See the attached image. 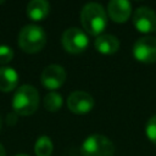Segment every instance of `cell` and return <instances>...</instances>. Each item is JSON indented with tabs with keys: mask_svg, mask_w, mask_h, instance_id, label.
I'll use <instances>...</instances> for the list:
<instances>
[{
	"mask_svg": "<svg viewBox=\"0 0 156 156\" xmlns=\"http://www.w3.org/2000/svg\"><path fill=\"white\" fill-rule=\"evenodd\" d=\"M83 28L91 35H100L107 24V15L99 2H87L80 11Z\"/></svg>",
	"mask_w": 156,
	"mask_h": 156,
	"instance_id": "obj_1",
	"label": "cell"
},
{
	"mask_svg": "<svg viewBox=\"0 0 156 156\" xmlns=\"http://www.w3.org/2000/svg\"><path fill=\"white\" fill-rule=\"evenodd\" d=\"M39 105V93L38 90L29 84H24L20 87L13 98H12V107L17 115L29 116L35 112Z\"/></svg>",
	"mask_w": 156,
	"mask_h": 156,
	"instance_id": "obj_2",
	"label": "cell"
},
{
	"mask_svg": "<svg viewBox=\"0 0 156 156\" xmlns=\"http://www.w3.org/2000/svg\"><path fill=\"white\" fill-rule=\"evenodd\" d=\"M46 43V34L40 26L27 24L18 35V45L26 52L33 54L40 51Z\"/></svg>",
	"mask_w": 156,
	"mask_h": 156,
	"instance_id": "obj_3",
	"label": "cell"
},
{
	"mask_svg": "<svg viewBox=\"0 0 156 156\" xmlns=\"http://www.w3.org/2000/svg\"><path fill=\"white\" fill-rule=\"evenodd\" d=\"M83 156H113V143L102 134H91L84 139L80 146Z\"/></svg>",
	"mask_w": 156,
	"mask_h": 156,
	"instance_id": "obj_4",
	"label": "cell"
},
{
	"mask_svg": "<svg viewBox=\"0 0 156 156\" xmlns=\"http://www.w3.org/2000/svg\"><path fill=\"white\" fill-rule=\"evenodd\" d=\"M61 41H62L65 50L72 54H78V52L84 51L89 44V39L85 32L77 27L67 28L62 34Z\"/></svg>",
	"mask_w": 156,
	"mask_h": 156,
	"instance_id": "obj_5",
	"label": "cell"
},
{
	"mask_svg": "<svg viewBox=\"0 0 156 156\" xmlns=\"http://www.w3.org/2000/svg\"><path fill=\"white\" fill-rule=\"evenodd\" d=\"M133 55L145 63L156 62V38L150 35L139 38L133 45Z\"/></svg>",
	"mask_w": 156,
	"mask_h": 156,
	"instance_id": "obj_6",
	"label": "cell"
},
{
	"mask_svg": "<svg viewBox=\"0 0 156 156\" xmlns=\"http://www.w3.org/2000/svg\"><path fill=\"white\" fill-rule=\"evenodd\" d=\"M133 24L139 32L150 33L156 29V12L149 6H139L133 12Z\"/></svg>",
	"mask_w": 156,
	"mask_h": 156,
	"instance_id": "obj_7",
	"label": "cell"
},
{
	"mask_svg": "<svg viewBox=\"0 0 156 156\" xmlns=\"http://www.w3.org/2000/svg\"><path fill=\"white\" fill-rule=\"evenodd\" d=\"M66 71L62 66L60 65H49L46 66L41 74H40V80H41V84L50 89V90H55L57 88H60L65 80H66Z\"/></svg>",
	"mask_w": 156,
	"mask_h": 156,
	"instance_id": "obj_8",
	"label": "cell"
},
{
	"mask_svg": "<svg viewBox=\"0 0 156 156\" xmlns=\"http://www.w3.org/2000/svg\"><path fill=\"white\" fill-rule=\"evenodd\" d=\"M94 98L82 90H76L67 98V106L74 113H87L94 107Z\"/></svg>",
	"mask_w": 156,
	"mask_h": 156,
	"instance_id": "obj_9",
	"label": "cell"
},
{
	"mask_svg": "<svg viewBox=\"0 0 156 156\" xmlns=\"http://www.w3.org/2000/svg\"><path fill=\"white\" fill-rule=\"evenodd\" d=\"M107 13L115 22H124L132 13V4L128 0H111L107 4Z\"/></svg>",
	"mask_w": 156,
	"mask_h": 156,
	"instance_id": "obj_10",
	"label": "cell"
},
{
	"mask_svg": "<svg viewBox=\"0 0 156 156\" xmlns=\"http://www.w3.org/2000/svg\"><path fill=\"white\" fill-rule=\"evenodd\" d=\"M94 45L98 51L102 54H113L119 48V40L113 34H100L96 37Z\"/></svg>",
	"mask_w": 156,
	"mask_h": 156,
	"instance_id": "obj_11",
	"label": "cell"
},
{
	"mask_svg": "<svg viewBox=\"0 0 156 156\" xmlns=\"http://www.w3.org/2000/svg\"><path fill=\"white\" fill-rule=\"evenodd\" d=\"M50 4L45 0H32L27 5V15L33 21H41L48 16Z\"/></svg>",
	"mask_w": 156,
	"mask_h": 156,
	"instance_id": "obj_12",
	"label": "cell"
},
{
	"mask_svg": "<svg viewBox=\"0 0 156 156\" xmlns=\"http://www.w3.org/2000/svg\"><path fill=\"white\" fill-rule=\"evenodd\" d=\"M18 82V74L12 67H1L0 68V90L11 91L16 88Z\"/></svg>",
	"mask_w": 156,
	"mask_h": 156,
	"instance_id": "obj_13",
	"label": "cell"
},
{
	"mask_svg": "<svg viewBox=\"0 0 156 156\" xmlns=\"http://www.w3.org/2000/svg\"><path fill=\"white\" fill-rule=\"evenodd\" d=\"M52 149H54L52 141L48 135H40L34 145V151L37 156H50Z\"/></svg>",
	"mask_w": 156,
	"mask_h": 156,
	"instance_id": "obj_14",
	"label": "cell"
},
{
	"mask_svg": "<svg viewBox=\"0 0 156 156\" xmlns=\"http://www.w3.org/2000/svg\"><path fill=\"white\" fill-rule=\"evenodd\" d=\"M44 106L49 111H57L62 106V96L56 91H50L44 98Z\"/></svg>",
	"mask_w": 156,
	"mask_h": 156,
	"instance_id": "obj_15",
	"label": "cell"
},
{
	"mask_svg": "<svg viewBox=\"0 0 156 156\" xmlns=\"http://www.w3.org/2000/svg\"><path fill=\"white\" fill-rule=\"evenodd\" d=\"M145 134L154 144H156V115L147 119L145 124Z\"/></svg>",
	"mask_w": 156,
	"mask_h": 156,
	"instance_id": "obj_16",
	"label": "cell"
},
{
	"mask_svg": "<svg viewBox=\"0 0 156 156\" xmlns=\"http://www.w3.org/2000/svg\"><path fill=\"white\" fill-rule=\"evenodd\" d=\"M13 57V51L7 45H0V65L9 63Z\"/></svg>",
	"mask_w": 156,
	"mask_h": 156,
	"instance_id": "obj_17",
	"label": "cell"
},
{
	"mask_svg": "<svg viewBox=\"0 0 156 156\" xmlns=\"http://www.w3.org/2000/svg\"><path fill=\"white\" fill-rule=\"evenodd\" d=\"M6 121H7V124H10V126L15 124V123L17 122V113H16V112H11V113H9Z\"/></svg>",
	"mask_w": 156,
	"mask_h": 156,
	"instance_id": "obj_18",
	"label": "cell"
},
{
	"mask_svg": "<svg viewBox=\"0 0 156 156\" xmlns=\"http://www.w3.org/2000/svg\"><path fill=\"white\" fill-rule=\"evenodd\" d=\"M0 156H6V151L1 144H0Z\"/></svg>",
	"mask_w": 156,
	"mask_h": 156,
	"instance_id": "obj_19",
	"label": "cell"
},
{
	"mask_svg": "<svg viewBox=\"0 0 156 156\" xmlns=\"http://www.w3.org/2000/svg\"><path fill=\"white\" fill-rule=\"evenodd\" d=\"M16 156H28V155H24V154H18V155H16Z\"/></svg>",
	"mask_w": 156,
	"mask_h": 156,
	"instance_id": "obj_20",
	"label": "cell"
},
{
	"mask_svg": "<svg viewBox=\"0 0 156 156\" xmlns=\"http://www.w3.org/2000/svg\"><path fill=\"white\" fill-rule=\"evenodd\" d=\"M0 128H1V118H0Z\"/></svg>",
	"mask_w": 156,
	"mask_h": 156,
	"instance_id": "obj_21",
	"label": "cell"
},
{
	"mask_svg": "<svg viewBox=\"0 0 156 156\" xmlns=\"http://www.w3.org/2000/svg\"><path fill=\"white\" fill-rule=\"evenodd\" d=\"M155 30H156V29H155Z\"/></svg>",
	"mask_w": 156,
	"mask_h": 156,
	"instance_id": "obj_22",
	"label": "cell"
}]
</instances>
